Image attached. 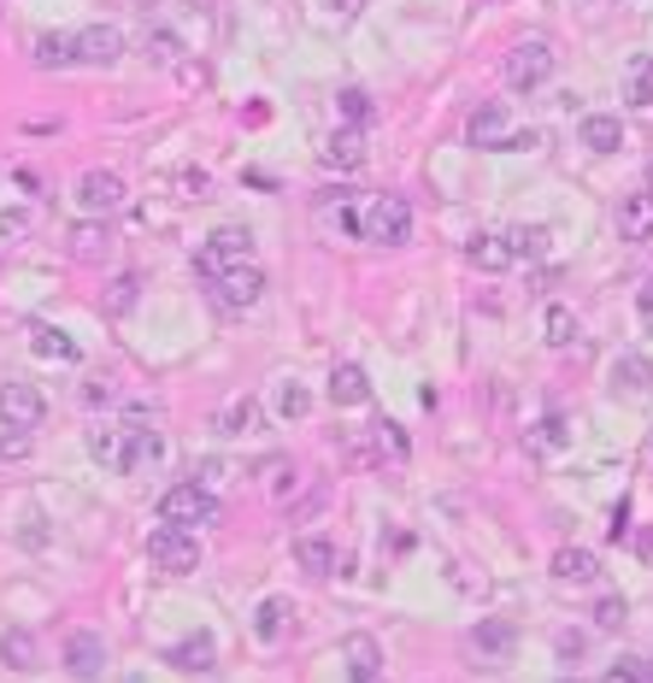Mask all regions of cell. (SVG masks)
I'll use <instances>...</instances> for the list:
<instances>
[{
    "label": "cell",
    "instance_id": "cell-1",
    "mask_svg": "<svg viewBox=\"0 0 653 683\" xmlns=\"http://www.w3.org/2000/svg\"><path fill=\"white\" fill-rule=\"evenodd\" d=\"M218 513H224V507H218V496H212L207 484H195V477H188V484H177V489H165V501H159V519H165V525H183V530L218 525Z\"/></svg>",
    "mask_w": 653,
    "mask_h": 683
},
{
    "label": "cell",
    "instance_id": "cell-2",
    "mask_svg": "<svg viewBox=\"0 0 653 683\" xmlns=\"http://www.w3.org/2000/svg\"><path fill=\"white\" fill-rule=\"evenodd\" d=\"M554 77V41L547 36H525L513 41V53H506V89H542V83Z\"/></svg>",
    "mask_w": 653,
    "mask_h": 683
},
{
    "label": "cell",
    "instance_id": "cell-3",
    "mask_svg": "<svg viewBox=\"0 0 653 683\" xmlns=\"http://www.w3.org/2000/svg\"><path fill=\"white\" fill-rule=\"evenodd\" d=\"M359 236L377 242V248H401V242L412 236V207H406V195H377L371 212L359 218Z\"/></svg>",
    "mask_w": 653,
    "mask_h": 683
},
{
    "label": "cell",
    "instance_id": "cell-4",
    "mask_svg": "<svg viewBox=\"0 0 653 683\" xmlns=\"http://www.w3.org/2000/svg\"><path fill=\"white\" fill-rule=\"evenodd\" d=\"M148 560H153L165 577H188V572L200 565L195 530H183V525H159V530H148Z\"/></svg>",
    "mask_w": 653,
    "mask_h": 683
},
{
    "label": "cell",
    "instance_id": "cell-5",
    "mask_svg": "<svg viewBox=\"0 0 653 683\" xmlns=\"http://www.w3.org/2000/svg\"><path fill=\"white\" fill-rule=\"evenodd\" d=\"M259 295H266V271H259L254 259H242V266H230V271H218V278H212V301L224 313H248Z\"/></svg>",
    "mask_w": 653,
    "mask_h": 683
},
{
    "label": "cell",
    "instance_id": "cell-6",
    "mask_svg": "<svg viewBox=\"0 0 653 683\" xmlns=\"http://www.w3.org/2000/svg\"><path fill=\"white\" fill-rule=\"evenodd\" d=\"M242 259H254V236H248V230H236V224H224V230H212V236L200 242L195 266H200V278H218V271L242 266Z\"/></svg>",
    "mask_w": 653,
    "mask_h": 683
},
{
    "label": "cell",
    "instance_id": "cell-7",
    "mask_svg": "<svg viewBox=\"0 0 653 683\" xmlns=\"http://www.w3.org/2000/svg\"><path fill=\"white\" fill-rule=\"evenodd\" d=\"M513 119H506V107L501 100H483V107L471 112V124H466V142L471 148H483V154H513Z\"/></svg>",
    "mask_w": 653,
    "mask_h": 683
},
{
    "label": "cell",
    "instance_id": "cell-8",
    "mask_svg": "<svg viewBox=\"0 0 653 683\" xmlns=\"http://www.w3.org/2000/svg\"><path fill=\"white\" fill-rule=\"evenodd\" d=\"M41 418H48V401H41L36 383H0V425L30 436Z\"/></svg>",
    "mask_w": 653,
    "mask_h": 683
},
{
    "label": "cell",
    "instance_id": "cell-9",
    "mask_svg": "<svg viewBox=\"0 0 653 683\" xmlns=\"http://www.w3.org/2000/svg\"><path fill=\"white\" fill-rule=\"evenodd\" d=\"M71 53H77V65H119L124 60V31L119 24H89V31L71 36Z\"/></svg>",
    "mask_w": 653,
    "mask_h": 683
},
{
    "label": "cell",
    "instance_id": "cell-10",
    "mask_svg": "<svg viewBox=\"0 0 653 683\" xmlns=\"http://www.w3.org/2000/svg\"><path fill=\"white\" fill-rule=\"evenodd\" d=\"M77 207L89 218L119 212L124 207V178H119V171H83V178H77Z\"/></svg>",
    "mask_w": 653,
    "mask_h": 683
},
{
    "label": "cell",
    "instance_id": "cell-11",
    "mask_svg": "<svg viewBox=\"0 0 653 683\" xmlns=\"http://www.w3.org/2000/svg\"><path fill=\"white\" fill-rule=\"evenodd\" d=\"M342 660H347V683H383V648H377V636L354 631L342 643Z\"/></svg>",
    "mask_w": 653,
    "mask_h": 683
},
{
    "label": "cell",
    "instance_id": "cell-12",
    "mask_svg": "<svg viewBox=\"0 0 653 683\" xmlns=\"http://www.w3.org/2000/svg\"><path fill=\"white\" fill-rule=\"evenodd\" d=\"M618 236L624 242H653V188L618 200Z\"/></svg>",
    "mask_w": 653,
    "mask_h": 683
},
{
    "label": "cell",
    "instance_id": "cell-13",
    "mask_svg": "<svg viewBox=\"0 0 653 683\" xmlns=\"http://www.w3.org/2000/svg\"><path fill=\"white\" fill-rule=\"evenodd\" d=\"M30 354H36V359H53V366H77L83 347L71 342L60 325H30Z\"/></svg>",
    "mask_w": 653,
    "mask_h": 683
},
{
    "label": "cell",
    "instance_id": "cell-14",
    "mask_svg": "<svg viewBox=\"0 0 653 683\" xmlns=\"http://www.w3.org/2000/svg\"><path fill=\"white\" fill-rule=\"evenodd\" d=\"M318 159H324L330 171H359V166H366V130H354V124L336 130V136L324 142V154H318Z\"/></svg>",
    "mask_w": 653,
    "mask_h": 683
},
{
    "label": "cell",
    "instance_id": "cell-15",
    "mask_svg": "<svg viewBox=\"0 0 653 683\" xmlns=\"http://www.w3.org/2000/svg\"><path fill=\"white\" fill-rule=\"evenodd\" d=\"M513 643H518V624H513V619H483V624L471 631L477 660H506V654H513Z\"/></svg>",
    "mask_w": 653,
    "mask_h": 683
},
{
    "label": "cell",
    "instance_id": "cell-16",
    "mask_svg": "<svg viewBox=\"0 0 653 683\" xmlns=\"http://www.w3.org/2000/svg\"><path fill=\"white\" fill-rule=\"evenodd\" d=\"M330 401H336V406H366V401H371V377H366V366L342 359V366L330 371Z\"/></svg>",
    "mask_w": 653,
    "mask_h": 683
},
{
    "label": "cell",
    "instance_id": "cell-17",
    "mask_svg": "<svg viewBox=\"0 0 653 683\" xmlns=\"http://www.w3.org/2000/svg\"><path fill=\"white\" fill-rule=\"evenodd\" d=\"M65 666H71V678H95L100 666H107V643H100L95 631H77L65 643Z\"/></svg>",
    "mask_w": 653,
    "mask_h": 683
},
{
    "label": "cell",
    "instance_id": "cell-18",
    "mask_svg": "<svg viewBox=\"0 0 653 683\" xmlns=\"http://www.w3.org/2000/svg\"><path fill=\"white\" fill-rule=\"evenodd\" d=\"M577 136H583V148H589V154H618V148H624V124H618V112H589Z\"/></svg>",
    "mask_w": 653,
    "mask_h": 683
},
{
    "label": "cell",
    "instance_id": "cell-19",
    "mask_svg": "<svg viewBox=\"0 0 653 683\" xmlns=\"http://www.w3.org/2000/svg\"><path fill=\"white\" fill-rule=\"evenodd\" d=\"M212 430H218V436H254V430H259V401H254V395L224 401V406H218V418H212Z\"/></svg>",
    "mask_w": 653,
    "mask_h": 683
},
{
    "label": "cell",
    "instance_id": "cell-20",
    "mask_svg": "<svg viewBox=\"0 0 653 683\" xmlns=\"http://www.w3.org/2000/svg\"><path fill=\"white\" fill-rule=\"evenodd\" d=\"M165 666H177V672H212V666H218L212 636H207V631H200V636H183V643L165 654Z\"/></svg>",
    "mask_w": 653,
    "mask_h": 683
},
{
    "label": "cell",
    "instance_id": "cell-21",
    "mask_svg": "<svg viewBox=\"0 0 653 683\" xmlns=\"http://www.w3.org/2000/svg\"><path fill=\"white\" fill-rule=\"evenodd\" d=\"M624 107H653V53H630L624 65Z\"/></svg>",
    "mask_w": 653,
    "mask_h": 683
},
{
    "label": "cell",
    "instance_id": "cell-22",
    "mask_svg": "<svg viewBox=\"0 0 653 683\" xmlns=\"http://www.w3.org/2000/svg\"><path fill=\"white\" fill-rule=\"evenodd\" d=\"M613 383L624 389V395H648L653 389V359L648 354H618L613 359Z\"/></svg>",
    "mask_w": 653,
    "mask_h": 683
},
{
    "label": "cell",
    "instance_id": "cell-23",
    "mask_svg": "<svg viewBox=\"0 0 653 683\" xmlns=\"http://www.w3.org/2000/svg\"><path fill=\"white\" fill-rule=\"evenodd\" d=\"M554 577H559V584H594V577H601V560H594L589 548H559Z\"/></svg>",
    "mask_w": 653,
    "mask_h": 683
},
{
    "label": "cell",
    "instance_id": "cell-24",
    "mask_svg": "<svg viewBox=\"0 0 653 683\" xmlns=\"http://www.w3.org/2000/svg\"><path fill=\"white\" fill-rule=\"evenodd\" d=\"M295 560H300V572L330 577V572H336V542H330V536H300V542H295Z\"/></svg>",
    "mask_w": 653,
    "mask_h": 683
},
{
    "label": "cell",
    "instance_id": "cell-25",
    "mask_svg": "<svg viewBox=\"0 0 653 683\" xmlns=\"http://www.w3.org/2000/svg\"><path fill=\"white\" fill-rule=\"evenodd\" d=\"M159 454H165V436H159V430H130L124 472H148V466H159Z\"/></svg>",
    "mask_w": 653,
    "mask_h": 683
},
{
    "label": "cell",
    "instance_id": "cell-26",
    "mask_svg": "<svg viewBox=\"0 0 653 683\" xmlns=\"http://www.w3.org/2000/svg\"><path fill=\"white\" fill-rule=\"evenodd\" d=\"M288 619H295V607H288L283 595H271V601H259V613H254V636L259 643H278V636L288 631Z\"/></svg>",
    "mask_w": 653,
    "mask_h": 683
},
{
    "label": "cell",
    "instance_id": "cell-27",
    "mask_svg": "<svg viewBox=\"0 0 653 683\" xmlns=\"http://www.w3.org/2000/svg\"><path fill=\"white\" fill-rule=\"evenodd\" d=\"M471 266H483V271H506V266H513V242L495 236V230L471 236Z\"/></svg>",
    "mask_w": 653,
    "mask_h": 683
},
{
    "label": "cell",
    "instance_id": "cell-28",
    "mask_svg": "<svg viewBox=\"0 0 653 683\" xmlns=\"http://www.w3.org/2000/svg\"><path fill=\"white\" fill-rule=\"evenodd\" d=\"M112 248V236H107V224H95V218H83L77 230H71V254L77 259H107Z\"/></svg>",
    "mask_w": 653,
    "mask_h": 683
},
{
    "label": "cell",
    "instance_id": "cell-29",
    "mask_svg": "<svg viewBox=\"0 0 653 683\" xmlns=\"http://www.w3.org/2000/svg\"><path fill=\"white\" fill-rule=\"evenodd\" d=\"M571 442V418L565 413H542L535 418V430H530V448H542V454H554V448Z\"/></svg>",
    "mask_w": 653,
    "mask_h": 683
},
{
    "label": "cell",
    "instance_id": "cell-30",
    "mask_svg": "<svg viewBox=\"0 0 653 683\" xmlns=\"http://www.w3.org/2000/svg\"><path fill=\"white\" fill-rule=\"evenodd\" d=\"M0 660H7L12 672H30L36 666V636L30 631H0Z\"/></svg>",
    "mask_w": 653,
    "mask_h": 683
},
{
    "label": "cell",
    "instance_id": "cell-31",
    "mask_svg": "<svg viewBox=\"0 0 653 683\" xmlns=\"http://www.w3.org/2000/svg\"><path fill=\"white\" fill-rule=\"evenodd\" d=\"M542 330H547V347H571L577 342V313L554 301V307L542 313Z\"/></svg>",
    "mask_w": 653,
    "mask_h": 683
},
{
    "label": "cell",
    "instance_id": "cell-32",
    "mask_svg": "<svg viewBox=\"0 0 653 683\" xmlns=\"http://www.w3.org/2000/svg\"><path fill=\"white\" fill-rule=\"evenodd\" d=\"M36 65H41V71L77 65V53H71V36H36Z\"/></svg>",
    "mask_w": 653,
    "mask_h": 683
},
{
    "label": "cell",
    "instance_id": "cell-33",
    "mask_svg": "<svg viewBox=\"0 0 653 683\" xmlns=\"http://www.w3.org/2000/svg\"><path fill=\"white\" fill-rule=\"evenodd\" d=\"M271 406H278V418L288 425V418H307V413H312V395L295 383V377H288V383H278V395H271Z\"/></svg>",
    "mask_w": 653,
    "mask_h": 683
},
{
    "label": "cell",
    "instance_id": "cell-34",
    "mask_svg": "<svg viewBox=\"0 0 653 683\" xmlns=\"http://www.w3.org/2000/svg\"><path fill=\"white\" fill-rule=\"evenodd\" d=\"M89 454H95L107 472H124V430H95V436H89Z\"/></svg>",
    "mask_w": 653,
    "mask_h": 683
},
{
    "label": "cell",
    "instance_id": "cell-35",
    "mask_svg": "<svg viewBox=\"0 0 653 683\" xmlns=\"http://www.w3.org/2000/svg\"><path fill=\"white\" fill-rule=\"evenodd\" d=\"M336 107H342V119L354 124V130H366V124H371V112H377L366 89H342V95H336Z\"/></svg>",
    "mask_w": 653,
    "mask_h": 683
},
{
    "label": "cell",
    "instance_id": "cell-36",
    "mask_svg": "<svg viewBox=\"0 0 653 683\" xmlns=\"http://www.w3.org/2000/svg\"><path fill=\"white\" fill-rule=\"evenodd\" d=\"M506 242H513V259H542V254H547V230H542V224H525V230H513Z\"/></svg>",
    "mask_w": 653,
    "mask_h": 683
},
{
    "label": "cell",
    "instance_id": "cell-37",
    "mask_svg": "<svg viewBox=\"0 0 653 683\" xmlns=\"http://www.w3.org/2000/svg\"><path fill=\"white\" fill-rule=\"evenodd\" d=\"M30 207H0V242H24L30 236Z\"/></svg>",
    "mask_w": 653,
    "mask_h": 683
},
{
    "label": "cell",
    "instance_id": "cell-38",
    "mask_svg": "<svg viewBox=\"0 0 653 683\" xmlns=\"http://www.w3.org/2000/svg\"><path fill=\"white\" fill-rule=\"evenodd\" d=\"M624 619H630V607H624V595H601V601H594V624H601V631H618Z\"/></svg>",
    "mask_w": 653,
    "mask_h": 683
},
{
    "label": "cell",
    "instance_id": "cell-39",
    "mask_svg": "<svg viewBox=\"0 0 653 683\" xmlns=\"http://www.w3.org/2000/svg\"><path fill=\"white\" fill-rule=\"evenodd\" d=\"M177 36H171V31H148V60L153 65H177Z\"/></svg>",
    "mask_w": 653,
    "mask_h": 683
},
{
    "label": "cell",
    "instance_id": "cell-40",
    "mask_svg": "<svg viewBox=\"0 0 653 683\" xmlns=\"http://www.w3.org/2000/svg\"><path fill=\"white\" fill-rule=\"evenodd\" d=\"M30 454V436L24 430H0V466H7V460H24Z\"/></svg>",
    "mask_w": 653,
    "mask_h": 683
},
{
    "label": "cell",
    "instance_id": "cell-41",
    "mask_svg": "<svg viewBox=\"0 0 653 683\" xmlns=\"http://www.w3.org/2000/svg\"><path fill=\"white\" fill-rule=\"evenodd\" d=\"M601 683H653V678H648V666H642V660H618Z\"/></svg>",
    "mask_w": 653,
    "mask_h": 683
},
{
    "label": "cell",
    "instance_id": "cell-42",
    "mask_svg": "<svg viewBox=\"0 0 653 683\" xmlns=\"http://www.w3.org/2000/svg\"><path fill=\"white\" fill-rule=\"evenodd\" d=\"M377 442H389V454H395V460H406V454H412V448H406V436H401V425H389V418L377 425Z\"/></svg>",
    "mask_w": 653,
    "mask_h": 683
},
{
    "label": "cell",
    "instance_id": "cell-43",
    "mask_svg": "<svg viewBox=\"0 0 653 683\" xmlns=\"http://www.w3.org/2000/svg\"><path fill=\"white\" fill-rule=\"evenodd\" d=\"M636 318H642V330H653V278L636 289Z\"/></svg>",
    "mask_w": 653,
    "mask_h": 683
},
{
    "label": "cell",
    "instance_id": "cell-44",
    "mask_svg": "<svg viewBox=\"0 0 653 683\" xmlns=\"http://www.w3.org/2000/svg\"><path fill=\"white\" fill-rule=\"evenodd\" d=\"M195 484H224V460H200V466H195Z\"/></svg>",
    "mask_w": 653,
    "mask_h": 683
},
{
    "label": "cell",
    "instance_id": "cell-45",
    "mask_svg": "<svg viewBox=\"0 0 653 683\" xmlns=\"http://www.w3.org/2000/svg\"><path fill=\"white\" fill-rule=\"evenodd\" d=\"M130 289H136V278H119V283H112V307H119V313L130 307Z\"/></svg>",
    "mask_w": 653,
    "mask_h": 683
},
{
    "label": "cell",
    "instance_id": "cell-46",
    "mask_svg": "<svg viewBox=\"0 0 653 683\" xmlns=\"http://www.w3.org/2000/svg\"><path fill=\"white\" fill-rule=\"evenodd\" d=\"M330 12H342V19H354V12H359V0H330Z\"/></svg>",
    "mask_w": 653,
    "mask_h": 683
},
{
    "label": "cell",
    "instance_id": "cell-47",
    "mask_svg": "<svg viewBox=\"0 0 653 683\" xmlns=\"http://www.w3.org/2000/svg\"><path fill=\"white\" fill-rule=\"evenodd\" d=\"M648 188H653V159H648Z\"/></svg>",
    "mask_w": 653,
    "mask_h": 683
},
{
    "label": "cell",
    "instance_id": "cell-48",
    "mask_svg": "<svg viewBox=\"0 0 653 683\" xmlns=\"http://www.w3.org/2000/svg\"><path fill=\"white\" fill-rule=\"evenodd\" d=\"M136 7H153V0H136Z\"/></svg>",
    "mask_w": 653,
    "mask_h": 683
},
{
    "label": "cell",
    "instance_id": "cell-49",
    "mask_svg": "<svg viewBox=\"0 0 653 683\" xmlns=\"http://www.w3.org/2000/svg\"><path fill=\"white\" fill-rule=\"evenodd\" d=\"M559 683H577V678H559Z\"/></svg>",
    "mask_w": 653,
    "mask_h": 683
}]
</instances>
